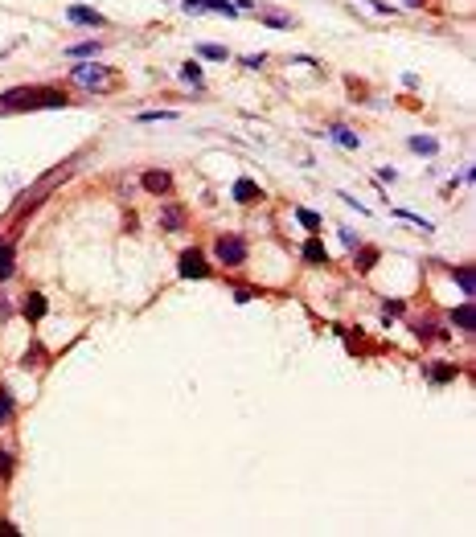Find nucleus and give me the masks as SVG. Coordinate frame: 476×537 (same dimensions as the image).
Listing matches in <instances>:
<instances>
[{"label":"nucleus","mask_w":476,"mask_h":537,"mask_svg":"<svg viewBox=\"0 0 476 537\" xmlns=\"http://www.w3.org/2000/svg\"><path fill=\"white\" fill-rule=\"evenodd\" d=\"M70 99L53 86H16L8 94H0V115L8 111H41V107H66Z\"/></svg>","instance_id":"nucleus-1"},{"label":"nucleus","mask_w":476,"mask_h":537,"mask_svg":"<svg viewBox=\"0 0 476 537\" xmlns=\"http://www.w3.org/2000/svg\"><path fill=\"white\" fill-rule=\"evenodd\" d=\"M214 254H218L222 267H242V263H247V242H242V234H218Z\"/></svg>","instance_id":"nucleus-2"},{"label":"nucleus","mask_w":476,"mask_h":537,"mask_svg":"<svg viewBox=\"0 0 476 537\" xmlns=\"http://www.w3.org/2000/svg\"><path fill=\"white\" fill-rule=\"evenodd\" d=\"M70 78H74L78 86H90V90L111 86V70H107V66H99V62H82V66H74V70H70Z\"/></svg>","instance_id":"nucleus-3"},{"label":"nucleus","mask_w":476,"mask_h":537,"mask_svg":"<svg viewBox=\"0 0 476 537\" xmlns=\"http://www.w3.org/2000/svg\"><path fill=\"white\" fill-rule=\"evenodd\" d=\"M177 275H181V279H205V275H210L205 254H201V250H185V254L177 259Z\"/></svg>","instance_id":"nucleus-4"},{"label":"nucleus","mask_w":476,"mask_h":537,"mask_svg":"<svg viewBox=\"0 0 476 537\" xmlns=\"http://www.w3.org/2000/svg\"><path fill=\"white\" fill-rule=\"evenodd\" d=\"M230 197H234L238 205H255V201H263V189H259L251 176H238V181H234V189H230Z\"/></svg>","instance_id":"nucleus-5"},{"label":"nucleus","mask_w":476,"mask_h":537,"mask_svg":"<svg viewBox=\"0 0 476 537\" xmlns=\"http://www.w3.org/2000/svg\"><path fill=\"white\" fill-rule=\"evenodd\" d=\"M66 16H70L74 25H90V29H103V25H107V21H103V12L82 8V4H70V8H66Z\"/></svg>","instance_id":"nucleus-6"},{"label":"nucleus","mask_w":476,"mask_h":537,"mask_svg":"<svg viewBox=\"0 0 476 537\" xmlns=\"http://www.w3.org/2000/svg\"><path fill=\"white\" fill-rule=\"evenodd\" d=\"M140 185H144V189H148V193H156V197H164V193H168V189H173V176H168V172H164V168H160V172H156V168H152V172H144V176H140Z\"/></svg>","instance_id":"nucleus-7"},{"label":"nucleus","mask_w":476,"mask_h":537,"mask_svg":"<svg viewBox=\"0 0 476 537\" xmlns=\"http://www.w3.org/2000/svg\"><path fill=\"white\" fill-rule=\"evenodd\" d=\"M452 324H456L460 332H473V328H476V304H473V300H464V304L452 312Z\"/></svg>","instance_id":"nucleus-8"},{"label":"nucleus","mask_w":476,"mask_h":537,"mask_svg":"<svg viewBox=\"0 0 476 537\" xmlns=\"http://www.w3.org/2000/svg\"><path fill=\"white\" fill-rule=\"evenodd\" d=\"M160 226H164V230H181V226H185V209L173 205V201H164V205H160Z\"/></svg>","instance_id":"nucleus-9"},{"label":"nucleus","mask_w":476,"mask_h":537,"mask_svg":"<svg viewBox=\"0 0 476 537\" xmlns=\"http://www.w3.org/2000/svg\"><path fill=\"white\" fill-rule=\"evenodd\" d=\"M304 263H316V267H329V250L321 238H308L304 242Z\"/></svg>","instance_id":"nucleus-10"},{"label":"nucleus","mask_w":476,"mask_h":537,"mask_svg":"<svg viewBox=\"0 0 476 537\" xmlns=\"http://www.w3.org/2000/svg\"><path fill=\"white\" fill-rule=\"evenodd\" d=\"M452 279L460 283L464 300H473V291H476V275H473V267H456V271H452Z\"/></svg>","instance_id":"nucleus-11"},{"label":"nucleus","mask_w":476,"mask_h":537,"mask_svg":"<svg viewBox=\"0 0 476 537\" xmlns=\"http://www.w3.org/2000/svg\"><path fill=\"white\" fill-rule=\"evenodd\" d=\"M21 312H25V320H41V316H45V300H41V296L33 291V296H25Z\"/></svg>","instance_id":"nucleus-12"},{"label":"nucleus","mask_w":476,"mask_h":537,"mask_svg":"<svg viewBox=\"0 0 476 537\" xmlns=\"http://www.w3.org/2000/svg\"><path fill=\"white\" fill-rule=\"evenodd\" d=\"M259 21H263V25H271V29H292V16H288V12H271V8H263V12H259Z\"/></svg>","instance_id":"nucleus-13"},{"label":"nucleus","mask_w":476,"mask_h":537,"mask_svg":"<svg viewBox=\"0 0 476 537\" xmlns=\"http://www.w3.org/2000/svg\"><path fill=\"white\" fill-rule=\"evenodd\" d=\"M411 152H419V156H436V152H440V140H431V135H415V140H411Z\"/></svg>","instance_id":"nucleus-14"},{"label":"nucleus","mask_w":476,"mask_h":537,"mask_svg":"<svg viewBox=\"0 0 476 537\" xmlns=\"http://www.w3.org/2000/svg\"><path fill=\"white\" fill-rule=\"evenodd\" d=\"M12 263H16V254H12V242H0V283L12 275Z\"/></svg>","instance_id":"nucleus-15"},{"label":"nucleus","mask_w":476,"mask_h":537,"mask_svg":"<svg viewBox=\"0 0 476 537\" xmlns=\"http://www.w3.org/2000/svg\"><path fill=\"white\" fill-rule=\"evenodd\" d=\"M431 382H436V386H444V382H456V365H448V361H436V369H431Z\"/></svg>","instance_id":"nucleus-16"},{"label":"nucleus","mask_w":476,"mask_h":537,"mask_svg":"<svg viewBox=\"0 0 476 537\" xmlns=\"http://www.w3.org/2000/svg\"><path fill=\"white\" fill-rule=\"evenodd\" d=\"M99 49H103V41L95 37V41H82V45H70L66 53H70V57H86V53H99Z\"/></svg>","instance_id":"nucleus-17"},{"label":"nucleus","mask_w":476,"mask_h":537,"mask_svg":"<svg viewBox=\"0 0 476 537\" xmlns=\"http://www.w3.org/2000/svg\"><path fill=\"white\" fill-rule=\"evenodd\" d=\"M333 140H337L341 148H358V144H362V140H358V135H353L349 127H333Z\"/></svg>","instance_id":"nucleus-18"},{"label":"nucleus","mask_w":476,"mask_h":537,"mask_svg":"<svg viewBox=\"0 0 476 537\" xmlns=\"http://www.w3.org/2000/svg\"><path fill=\"white\" fill-rule=\"evenodd\" d=\"M181 78L193 82V86H201V66H197V62H185V66H181Z\"/></svg>","instance_id":"nucleus-19"},{"label":"nucleus","mask_w":476,"mask_h":537,"mask_svg":"<svg viewBox=\"0 0 476 537\" xmlns=\"http://www.w3.org/2000/svg\"><path fill=\"white\" fill-rule=\"evenodd\" d=\"M197 53H201V57H210V62H226V49H222V45H201Z\"/></svg>","instance_id":"nucleus-20"},{"label":"nucleus","mask_w":476,"mask_h":537,"mask_svg":"<svg viewBox=\"0 0 476 537\" xmlns=\"http://www.w3.org/2000/svg\"><path fill=\"white\" fill-rule=\"evenodd\" d=\"M296 218H300V226H308V230H321V218H316L312 209H296Z\"/></svg>","instance_id":"nucleus-21"},{"label":"nucleus","mask_w":476,"mask_h":537,"mask_svg":"<svg viewBox=\"0 0 476 537\" xmlns=\"http://www.w3.org/2000/svg\"><path fill=\"white\" fill-rule=\"evenodd\" d=\"M140 123H156V119H173V111H140Z\"/></svg>","instance_id":"nucleus-22"},{"label":"nucleus","mask_w":476,"mask_h":537,"mask_svg":"<svg viewBox=\"0 0 476 537\" xmlns=\"http://www.w3.org/2000/svg\"><path fill=\"white\" fill-rule=\"evenodd\" d=\"M12 419V398H8V390H0V423H8Z\"/></svg>","instance_id":"nucleus-23"},{"label":"nucleus","mask_w":476,"mask_h":537,"mask_svg":"<svg viewBox=\"0 0 476 537\" xmlns=\"http://www.w3.org/2000/svg\"><path fill=\"white\" fill-rule=\"evenodd\" d=\"M263 62H267V57H263V53H247V57H242V66H247V70H259V66H263Z\"/></svg>","instance_id":"nucleus-24"},{"label":"nucleus","mask_w":476,"mask_h":537,"mask_svg":"<svg viewBox=\"0 0 476 537\" xmlns=\"http://www.w3.org/2000/svg\"><path fill=\"white\" fill-rule=\"evenodd\" d=\"M341 238H345V246H349V250H362V238H358L353 230H341Z\"/></svg>","instance_id":"nucleus-25"},{"label":"nucleus","mask_w":476,"mask_h":537,"mask_svg":"<svg viewBox=\"0 0 476 537\" xmlns=\"http://www.w3.org/2000/svg\"><path fill=\"white\" fill-rule=\"evenodd\" d=\"M378 263V250H362V271H370Z\"/></svg>","instance_id":"nucleus-26"},{"label":"nucleus","mask_w":476,"mask_h":537,"mask_svg":"<svg viewBox=\"0 0 476 537\" xmlns=\"http://www.w3.org/2000/svg\"><path fill=\"white\" fill-rule=\"evenodd\" d=\"M382 312H386V316H403V304H399V300H394V304L386 300V304H382Z\"/></svg>","instance_id":"nucleus-27"},{"label":"nucleus","mask_w":476,"mask_h":537,"mask_svg":"<svg viewBox=\"0 0 476 537\" xmlns=\"http://www.w3.org/2000/svg\"><path fill=\"white\" fill-rule=\"evenodd\" d=\"M12 472V456L8 451H0V476H8Z\"/></svg>","instance_id":"nucleus-28"},{"label":"nucleus","mask_w":476,"mask_h":537,"mask_svg":"<svg viewBox=\"0 0 476 537\" xmlns=\"http://www.w3.org/2000/svg\"><path fill=\"white\" fill-rule=\"evenodd\" d=\"M185 8L189 12H205V0H185Z\"/></svg>","instance_id":"nucleus-29"},{"label":"nucleus","mask_w":476,"mask_h":537,"mask_svg":"<svg viewBox=\"0 0 476 537\" xmlns=\"http://www.w3.org/2000/svg\"><path fill=\"white\" fill-rule=\"evenodd\" d=\"M0 534H4V537H16V529H12L8 521H0Z\"/></svg>","instance_id":"nucleus-30"},{"label":"nucleus","mask_w":476,"mask_h":537,"mask_svg":"<svg viewBox=\"0 0 476 537\" xmlns=\"http://www.w3.org/2000/svg\"><path fill=\"white\" fill-rule=\"evenodd\" d=\"M407 4H411V8H423V0H407Z\"/></svg>","instance_id":"nucleus-31"}]
</instances>
